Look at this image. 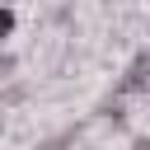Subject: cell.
I'll return each instance as SVG.
<instances>
[{
  "mask_svg": "<svg viewBox=\"0 0 150 150\" xmlns=\"http://www.w3.org/2000/svg\"><path fill=\"white\" fill-rule=\"evenodd\" d=\"M145 84H150V56H136V61H131V70L122 75V84H117V89H122V94H141Z\"/></svg>",
  "mask_w": 150,
  "mask_h": 150,
  "instance_id": "6da1fadb",
  "label": "cell"
},
{
  "mask_svg": "<svg viewBox=\"0 0 150 150\" xmlns=\"http://www.w3.org/2000/svg\"><path fill=\"white\" fill-rule=\"evenodd\" d=\"M14 23H19V19H14V9H9V5H0V47L14 38Z\"/></svg>",
  "mask_w": 150,
  "mask_h": 150,
  "instance_id": "7a4b0ae2",
  "label": "cell"
},
{
  "mask_svg": "<svg viewBox=\"0 0 150 150\" xmlns=\"http://www.w3.org/2000/svg\"><path fill=\"white\" fill-rule=\"evenodd\" d=\"M127 150H150V141H136V145H127Z\"/></svg>",
  "mask_w": 150,
  "mask_h": 150,
  "instance_id": "3957f363",
  "label": "cell"
}]
</instances>
